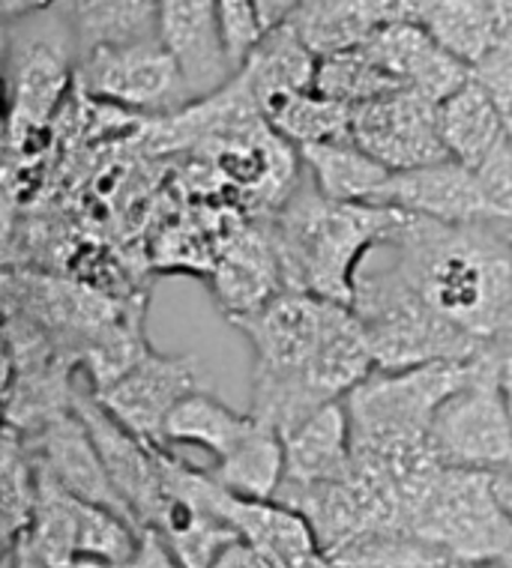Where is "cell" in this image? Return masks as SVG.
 <instances>
[{
  "mask_svg": "<svg viewBox=\"0 0 512 568\" xmlns=\"http://www.w3.org/2000/svg\"><path fill=\"white\" fill-rule=\"evenodd\" d=\"M252 344V413L288 434L378 368L351 305L285 291L234 321Z\"/></svg>",
  "mask_w": 512,
  "mask_h": 568,
  "instance_id": "obj_1",
  "label": "cell"
},
{
  "mask_svg": "<svg viewBox=\"0 0 512 568\" xmlns=\"http://www.w3.org/2000/svg\"><path fill=\"white\" fill-rule=\"evenodd\" d=\"M384 245L416 294L480 347L512 344V222L402 213Z\"/></svg>",
  "mask_w": 512,
  "mask_h": 568,
  "instance_id": "obj_2",
  "label": "cell"
},
{
  "mask_svg": "<svg viewBox=\"0 0 512 568\" xmlns=\"http://www.w3.org/2000/svg\"><path fill=\"white\" fill-rule=\"evenodd\" d=\"M468 359L416 368H374L345 395L354 464L399 490L402 506L441 467L432 449V422L443 398L464 381Z\"/></svg>",
  "mask_w": 512,
  "mask_h": 568,
  "instance_id": "obj_3",
  "label": "cell"
},
{
  "mask_svg": "<svg viewBox=\"0 0 512 568\" xmlns=\"http://www.w3.org/2000/svg\"><path fill=\"white\" fill-rule=\"evenodd\" d=\"M399 216L393 206L333 201L309 180L288 189L261 227L288 291L351 305L357 270Z\"/></svg>",
  "mask_w": 512,
  "mask_h": 568,
  "instance_id": "obj_4",
  "label": "cell"
},
{
  "mask_svg": "<svg viewBox=\"0 0 512 568\" xmlns=\"http://www.w3.org/2000/svg\"><path fill=\"white\" fill-rule=\"evenodd\" d=\"M357 321L372 347L378 368H416L432 363H462L480 347L462 329L446 324L404 278L384 245V236L363 257L354 278Z\"/></svg>",
  "mask_w": 512,
  "mask_h": 568,
  "instance_id": "obj_5",
  "label": "cell"
},
{
  "mask_svg": "<svg viewBox=\"0 0 512 568\" xmlns=\"http://www.w3.org/2000/svg\"><path fill=\"white\" fill-rule=\"evenodd\" d=\"M404 536L450 550L468 566L512 557V520L494 497L489 473L446 464L411 494Z\"/></svg>",
  "mask_w": 512,
  "mask_h": 568,
  "instance_id": "obj_6",
  "label": "cell"
},
{
  "mask_svg": "<svg viewBox=\"0 0 512 568\" xmlns=\"http://www.w3.org/2000/svg\"><path fill=\"white\" fill-rule=\"evenodd\" d=\"M432 449L446 467L480 473H494L512 458L503 347H485L468 359L464 381L434 413Z\"/></svg>",
  "mask_w": 512,
  "mask_h": 568,
  "instance_id": "obj_7",
  "label": "cell"
},
{
  "mask_svg": "<svg viewBox=\"0 0 512 568\" xmlns=\"http://www.w3.org/2000/svg\"><path fill=\"white\" fill-rule=\"evenodd\" d=\"M76 84L90 99L148 114H174L192 105L178 60L159 40L102 45L79 58Z\"/></svg>",
  "mask_w": 512,
  "mask_h": 568,
  "instance_id": "obj_8",
  "label": "cell"
},
{
  "mask_svg": "<svg viewBox=\"0 0 512 568\" xmlns=\"http://www.w3.org/2000/svg\"><path fill=\"white\" fill-rule=\"evenodd\" d=\"M351 141L390 171H411L450 159L438 129V102L395 90L351 109Z\"/></svg>",
  "mask_w": 512,
  "mask_h": 568,
  "instance_id": "obj_9",
  "label": "cell"
},
{
  "mask_svg": "<svg viewBox=\"0 0 512 568\" xmlns=\"http://www.w3.org/2000/svg\"><path fill=\"white\" fill-rule=\"evenodd\" d=\"M72 410L79 413V419L84 422L114 488L120 490V497L127 500L129 509L135 511L141 527H159L168 506H171L165 481L159 473V446H150V443L141 440L139 434L129 432L127 425L99 402L97 393L84 395L76 389Z\"/></svg>",
  "mask_w": 512,
  "mask_h": 568,
  "instance_id": "obj_10",
  "label": "cell"
},
{
  "mask_svg": "<svg viewBox=\"0 0 512 568\" xmlns=\"http://www.w3.org/2000/svg\"><path fill=\"white\" fill-rule=\"evenodd\" d=\"M195 389H201L195 359L144 351L120 377L93 393L129 432L139 434L150 446L165 449L168 416Z\"/></svg>",
  "mask_w": 512,
  "mask_h": 568,
  "instance_id": "obj_11",
  "label": "cell"
},
{
  "mask_svg": "<svg viewBox=\"0 0 512 568\" xmlns=\"http://www.w3.org/2000/svg\"><path fill=\"white\" fill-rule=\"evenodd\" d=\"M21 434L28 440L33 464L40 470L49 473L58 485H63L70 494H76L79 500L97 503V506L120 511L123 518L135 520L141 527L135 511L129 509L127 500L120 497V490L114 488L106 464L99 458L97 443H93L90 432L84 428V422L79 419V413L63 410L42 422V425H37L30 434Z\"/></svg>",
  "mask_w": 512,
  "mask_h": 568,
  "instance_id": "obj_12",
  "label": "cell"
},
{
  "mask_svg": "<svg viewBox=\"0 0 512 568\" xmlns=\"http://www.w3.org/2000/svg\"><path fill=\"white\" fill-rule=\"evenodd\" d=\"M159 42L178 60L192 102L208 99L234 79L219 0H159Z\"/></svg>",
  "mask_w": 512,
  "mask_h": 568,
  "instance_id": "obj_13",
  "label": "cell"
},
{
  "mask_svg": "<svg viewBox=\"0 0 512 568\" xmlns=\"http://www.w3.org/2000/svg\"><path fill=\"white\" fill-rule=\"evenodd\" d=\"M374 204L393 206L408 216L441 219V222L494 216L480 174L455 159H443L411 171H393V176L374 197Z\"/></svg>",
  "mask_w": 512,
  "mask_h": 568,
  "instance_id": "obj_14",
  "label": "cell"
},
{
  "mask_svg": "<svg viewBox=\"0 0 512 568\" xmlns=\"http://www.w3.org/2000/svg\"><path fill=\"white\" fill-rule=\"evenodd\" d=\"M363 49L399 81V88L414 90L438 105L473 79V69L441 49L425 28L374 30Z\"/></svg>",
  "mask_w": 512,
  "mask_h": 568,
  "instance_id": "obj_15",
  "label": "cell"
},
{
  "mask_svg": "<svg viewBox=\"0 0 512 568\" xmlns=\"http://www.w3.org/2000/svg\"><path fill=\"white\" fill-rule=\"evenodd\" d=\"M213 287L219 308L231 324L247 314L261 312L267 303L285 294V278L264 227H247L225 245L217 261Z\"/></svg>",
  "mask_w": 512,
  "mask_h": 568,
  "instance_id": "obj_16",
  "label": "cell"
},
{
  "mask_svg": "<svg viewBox=\"0 0 512 568\" xmlns=\"http://www.w3.org/2000/svg\"><path fill=\"white\" fill-rule=\"evenodd\" d=\"M282 440H285L282 485H315L348 473L354 464V449H351L345 398L324 404L297 428L282 434Z\"/></svg>",
  "mask_w": 512,
  "mask_h": 568,
  "instance_id": "obj_17",
  "label": "cell"
},
{
  "mask_svg": "<svg viewBox=\"0 0 512 568\" xmlns=\"http://www.w3.org/2000/svg\"><path fill=\"white\" fill-rule=\"evenodd\" d=\"M315 75L318 58L297 37V30L288 21L267 30L247 58V63L237 69V79L243 81L249 97L255 99L258 111H264L267 102L282 97V93L312 90L315 88Z\"/></svg>",
  "mask_w": 512,
  "mask_h": 568,
  "instance_id": "obj_18",
  "label": "cell"
},
{
  "mask_svg": "<svg viewBox=\"0 0 512 568\" xmlns=\"http://www.w3.org/2000/svg\"><path fill=\"white\" fill-rule=\"evenodd\" d=\"M438 129L450 159L473 171L510 138L494 99L476 79L462 84L438 105Z\"/></svg>",
  "mask_w": 512,
  "mask_h": 568,
  "instance_id": "obj_19",
  "label": "cell"
},
{
  "mask_svg": "<svg viewBox=\"0 0 512 568\" xmlns=\"http://www.w3.org/2000/svg\"><path fill=\"white\" fill-rule=\"evenodd\" d=\"M297 156L303 162L309 180L333 201L374 204L378 192L393 176L384 162H378L363 148H357L351 138L305 144V148H297Z\"/></svg>",
  "mask_w": 512,
  "mask_h": 568,
  "instance_id": "obj_20",
  "label": "cell"
},
{
  "mask_svg": "<svg viewBox=\"0 0 512 568\" xmlns=\"http://www.w3.org/2000/svg\"><path fill=\"white\" fill-rule=\"evenodd\" d=\"M79 58L102 45L159 40V0H63Z\"/></svg>",
  "mask_w": 512,
  "mask_h": 568,
  "instance_id": "obj_21",
  "label": "cell"
},
{
  "mask_svg": "<svg viewBox=\"0 0 512 568\" xmlns=\"http://www.w3.org/2000/svg\"><path fill=\"white\" fill-rule=\"evenodd\" d=\"M288 24L318 60L360 49L378 30L372 0H303Z\"/></svg>",
  "mask_w": 512,
  "mask_h": 568,
  "instance_id": "obj_22",
  "label": "cell"
},
{
  "mask_svg": "<svg viewBox=\"0 0 512 568\" xmlns=\"http://www.w3.org/2000/svg\"><path fill=\"white\" fill-rule=\"evenodd\" d=\"M255 413L231 410L217 395L195 389L168 416L165 437L168 443H187L198 449L210 452L213 458L222 460L243 443L252 428H255Z\"/></svg>",
  "mask_w": 512,
  "mask_h": 568,
  "instance_id": "obj_23",
  "label": "cell"
},
{
  "mask_svg": "<svg viewBox=\"0 0 512 568\" xmlns=\"http://www.w3.org/2000/svg\"><path fill=\"white\" fill-rule=\"evenodd\" d=\"M210 473L240 497L277 500L282 479H285V440H282L279 428L258 419L255 428L243 437V443L228 458L217 460V467Z\"/></svg>",
  "mask_w": 512,
  "mask_h": 568,
  "instance_id": "obj_24",
  "label": "cell"
},
{
  "mask_svg": "<svg viewBox=\"0 0 512 568\" xmlns=\"http://www.w3.org/2000/svg\"><path fill=\"white\" fill-rule=\"evenodd\" d=\"M261 114L267 129L288 141L291 148L351 138V105H342L318 93L315 88L270 99Z\"/></svg>",
  "mask_w": 512,
  "mask_h": 568,
  "instance_id": "obj_25",
  "label": "cell"
},
{
  "mask_svg": "<svg viewBox=\"0 0 512 568\" xmlns=\"http://www.w3.org/2000/svg\"><path fill=\"white\" fill-rule=\"evenodd\" d=\"M434 42L476 69L501 49V19L492 0H441L425 24Z\"/></svg>",
  "mask_w": 512,
  "mask_h": 568,
  "instance_id": "obj_26",
  "label": "cell"
},
{
  "mask_svg": "<svg viewBox=\"0 0 512 568\" xmlns=\"http://www.w3.org/2000/svg\"><path fill=\"white\" fill-rule=\"evenodd\" d=\"M0 490H3V541L10 554L21 536H28L33 509H37V464H33L24 434L16 425H10L3 434Z\"/></svg>",
  "mask_w": 512,
  "mask_h": 568,
  "instance_id": "obj_27",
  "label": "cell"
},
{
  "mask_svg": "<svg viewBox=\"0 0 512 568\" xmlns=\"http://www.w3.org/2000/svg\"><path fill=\"white\" fill-rule=\"evenodd\" d=\"M315 90L324 97L342 102V105H363L372 99H381L386 93H395L399 81L386 72L369 51L360 45L354 51H342L333 58L318 60Z\"/></svg>",
  "mask_w": 512,
  "mask_h": 568,
  "instance_id": "obj_28",
  "label": "cell"
},
{
  "mask_svg": "<svg viewBox=\"0 0 512 568\" xmlns=\"http://www.w3.org/2000/svg\"><path fill=\"white\" fill-rule=\"evenodd\" d=\"M335 568H468L450 550L414 536H381L330 557Z\"/></svg>",
  "mask_w": 512,
  "mask_h": 568,
  "instance_id": "obj_29",
  "label": "cell"
},
{
  "mask_svg": "<svg viewBox=\"0 0 512 568\" xmlns=\"http://www.w3.org/2000/svg\"><path fill=\"white\" fill-rule=\"evenodd\" d=\"M219 19H222L228 58L234 69H240L267 33L258 0H219Z\"/></svg>",
  "mask_w": 512,
  "mask_h": 568,
  "instance_id": "obj_30",
  "label": "cell"
},
{
  "mask_svg": "<svg viewBox=\"0 0 512 568\" xmlns=\"http://www.w3.org/2000/svg\"><path fill=\"white\" fill-rule=\"evenodd\" d=\"M480 183L485 189V197L492 204L494 216L512 222V135L476 168Z\"/></svg>",
  "mask_w": 512,
  "mask_h": 568,
  "instance_id": "obj_31",
  "label": "cell"
},
{
  "mask_svg": "<svg viewBox=\"0 0 512 568\" xmlns=\"http://www.w3.org/2000/svg\"><path fill=\"white\" fill-rule=\"evenodd\" d=\"M441 0H372L378 30L381 28H425Z\"/></svg>",
  "mask_w": 512,
  "mask_h": 568,
  "instance_id": "obj_32",
  "label": "cell"
},
{
  "mask_svg": "<svg viewBox=\"0 0 512 568\" xmlns=\"http://www.w3.org/2000/svg\"><path fill=\"white\" fill-rule=\"evenodd\" d=\"M114 568H183V562H180L178 554L171 550L168 539L162 536V529L144 527L141 529L139 550H135L123 566Z\"/></svg>",
  "mask_w": 512,
  "mask_h": 568,
  "instance_id": "obj_33",
  "label": "cell"
},
{
  "mask_svg": "<svg viewBox=\"0 0 512 568\" xmlns=\"http://www.w3.org/2000/svg\"><path fill=\"white\" fill-rule=\"evenodd\" d=\"M210 568H277L270 559L261 554L258 548H252L249 541L237 539L231 541L217 559H213V566Z\"/></svg>",
  "mask_w": 512,
  "mask_h": 568,
  "instance_id": "obj_34",
  "label": "cell"
},
{
  "mask_svg": "<svg viewBox=\"0 0 512 568\" xmlns=\"http://www.w3.org/2000/svg\"><path fill=\"white\" fill-rule=\"evenodd\" d=\"M60 3L63 0H0V12H3V21H19L37 12L54 10Z\"/></svg>",
  "mask_w": 512,
  "mask_h": 568,
  "instance_id": "obj_35",
  "label": "cell"
},
{
  "mask_svg": "<svg viewBox=\"0 0 512 568\" xmlns=\"http://www.w3.org/2000/svg\"><path fill=\"white\" fill-rule=\"evenodd\" d=\"M300 3H303V0H258V10H261L264 28L273 30L277 24L291 19Z\"/></svg>",
  "mask_w": 512,
  "mask_h": 568,
  "instance_id": "obj_36",
  "label": "cell"
},
{
  "mask_svg": "<svg viewBox=\"0 0 512 568\" xmlns=\"http://www.w3.org/2000/svg\"><path fill=\"white\" fill-rule=\"evenodd\" d=\"M489 479H492V490L498 503H501L503 515L512 520V458L494 473H489Z\"/></svg>",
  "mask_w": 512,
  "mask_h": 568,
  "instance_id": "obj_37",
  "label": "cell"
},
{
  "mask_svg": "<svg viewBox=\"0 0 512 568\" xmlns=\"http://www.w3.org/2000/svg\"><path fill=\"white\" fill-rule=\"evenodd\" d=\"M7 559H10L12 568H46L40 562V557L33 554V548H30L24 536H21L19 545H16V548H12L10 554H7Z\"/></svg>",
  "mask_w": 512,
  "mask_h": 568,
  "instance_id": "obj_38",
  "label": "cell"
},
{
  "mask_svg": "<svg viewBox=\"0 0 512 568\" xmlns=\"http://www.w3.org/2000/svg\"><path fill=\"white\" fill-rule=\"evenodd\" d=\"M494 10H498V19H501V33L503 42L501 49L512 51V0H492Z\"/></svg>",
  "mask_w": 512,
  "mask_h": 568,
  "instance_id": "obj_39",
  "label": "cell"
},
{
  "mask_svg": "<svg viewBox=\"0 0 512 568\" xmlns=\"http://www.w3.org/2000/svg\"><path fill=\"white\" fill-rule=\"evenodd\" d=\"M503 386H506V402H510L512 413V344L503 347Z\"/></svg>",
  "mask_w": 512,
  "mask_h": 568,
  "instance_id": "obj_40",
  "label": "cell"
},
{
  "mask_svg": "<svg viewBox=\"0 0 512 568\" xmlns=\"http://www.w3.org/2000/svg\"><path fill=\"white\" fill-rule=\"evenodd\" d=\"M300 568H335V562L330 557H327L324 550H318V554H312V557L305 559V562Z\"/></svg>",
  "mask_w": 512,
  "mask_h": 568,
  "instance_id": "obj_41",
  "label": "cell"
},
{
  "mask_svg": "<svg viewBox=\"0 0 512 568\" xmlns=\"http://www.w3.org/2000/svg\"><path fill=\"white\" fill-rule=\"evenodd\" d=\"M468 568H512V566H506V562H473V566Z\"/></svg>",
  "mask_w": 512,
  "mask_h": 568,
  "instance_id": "obj_42",
  "label": "cell"
}]
</instances>
